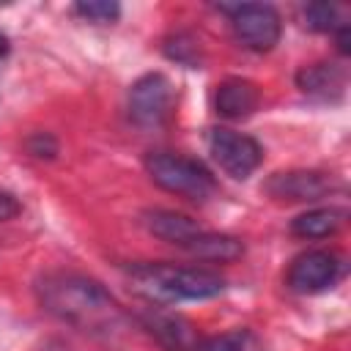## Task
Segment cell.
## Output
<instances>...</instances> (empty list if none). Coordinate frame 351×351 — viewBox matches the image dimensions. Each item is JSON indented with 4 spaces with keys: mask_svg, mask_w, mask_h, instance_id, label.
Returning a JSON list of instances; mask_svg holds the SVG:
<instances>
[{
    "mask_svg": "<svg viewBox=\"0 0 351 351\" xmlns=\"http://www.w3.org/2000/svg\"><path fill=\"white\" fill-rule=\"evenodd\" d=\"M36 299L58 321L101 340H112L129 329V315L115 296L99 280L77 271L44 274L36 282Z\"/></svg>",
    "mask_w": 351,
    "mask_h": 351,
    "instance_id": "6da1fadb",
    "label": "cell"
},
{
    "mask_svg": "<svg viewBox=\"0 0 351 351\" xmlns=\"http://www.w3.org/2000/svg\"><path fill=\"white\" fill-rule=\"evenodd\" d=\"M126 280L151 302H200L225 291V277L203 266L132 263L126 266Z\"/></svg>",
    "mask_w": 351,
    "mask_h": 351,
    "instance_id": "7a4b0ae2",
    "label": "cell"
},
{
    "mask_svg": "<svg viewBox=\"0 0 351 351\" xmlns=\"http://www.w3.org/2000/svg\"><path fill=\"white\" fill-rule=\"evenodd\" d=\"M143 165L148 178L170 195L203 203L217 192V178L211 176V170L192 156L176 151H151Z\"/></svg>",
    "mask_w": 351,
    "mask_h": 351,
    "instance_id": "3957f363",
    "label": "cell"
},
{
    "mask_svg": "<svg viewBox=\"0 0 351 351\" xmlns=\"http://www.w3.org/2000/svg\"><path fill=\"white\" fill-rule=\"evenodd\" d=\"M176 107V88L162 71H148L129 88V118L140 129H159L170 121Z\"/></svg>",
    "mask_w": 351,
    "mask_h": 351,
    "instance_id": "277c9868",
    "label": "cell"
},
{
    "mask_svg": "<svg viewBox=\"0 0 351 351\" xmlns=\"http://www.w3.org/2000/svg\"><path fill=\"white\" fill-rule=\"evenodd\" d=\"M230 16L233 36L239 38L241 47L252 52H269L280 41L282 33V19L280 14L266 5V3H233V5H219Z\"/></svg>",
    "mask_w": 351,
    "mask_h": 351,
    "instance_id": "5b68a950",
    "label": "cell"
},
{
    "mask_svg": "<svg viewBox=\"0 0 351 351\" xmlns=\"http://www.w3.org/2000/svg\"><path fill=\"white\" fill-rule=\"evenodd\" d=\"M208 154L230 178H250L263 162V148L255 137L241 134L228 126H214L208 132Z\"/></svg>",
    "mask_w": 351,
    "mask_h": 351,
    "instance_id": "8992f818",
    "label": "cell"
},
{
    "mask_svg": "<svg viewBox=\"0 0 351 351\" xmlns=\"http://www.w3.org/2000/svg\"><path fill=\"white\" fill-rule=\"evenodd\" d=\"M343 258L332 250H307L296 255L285 271V285L293 293H321L343 277Z\"/></svg>",
    "mask_w": 351,
    "mask_h": 351,
    "instance_id": "52a82bcc",
    "label": "cell"
},
{
    "mask_svg": "<svg viewBox=\"0 0 351 351\" xmlns=\"http://www.w3.org/2000/svg\"><path fill=\"white\" fill-rule=\"evenodd\" d=\"M263 189L274 200L307 203V200H318V197L329 195L332 189H337V181H335V176H329L324 170H282V173L269 176Z\"/></svg>",
    "mask_w": 351,
    "mask_h": 351,
    "instance_id": "ba28073f",
    "label": "cell"
},
{
    "mask_svg": "<svg viewBox=\"0 0 351 351\" xmlns=\"http://www.w3.org/2000/svg\"><path fill=\"white\" fill-rule=\"evenodd\" d=\"M137 318H140L143 329L165 351H195V346L200 343L195 326L178 313H170V310H162V307H148Z\"/></svg>",
    "mask_w": 351,
    "mask_h": 351,
    "instance_id": "9c48e42d",
    "label": "cell"
},
{
    "mask_svg": "<svg viewBox=\"0 0 351 351\" xmlns=\"http://www.w3.org/2000/svg\"><path fill=\"white\" fill-rule=\"evenodd\" d=\"M296 88L315 101H340L346 93V71L337 63H310L296 71Z\"/></svg>",
    "mask_w": 351,
    "mask_h": 351,
    "instance_id": "30bf717a",
    "label": "cell"
},
{
    "mask_svg": "<svg viewBox=\"0 0 351 351\" xmlns=\"http://www.w3.org/2000/svg\"><path fill=\"white\" fill-rule=\"evenodd\" d=\"M261 104V90L244 77H228L214 90V110L228 121H241L252 115Z\"/></svg>",
    "mask_w": 351,
    "mask_h": 351,
    "instance_id": "8fae6325",
    "label": "cell"
},
{
    "mask_svg": "<svg viewBox=\"0 0 351 351\" xmlns=\"http://www.w3.org/2000/svg\"><path fill=\"white\" fill-rule=\"evenodd\" d=\"M140 222L151 236H156L173 247H181L186 239H192L197 230H203L197 225V219H192L181 211H170V208H148L140 214Z\"/></svg>",
    "mask_w": 351,
    "mask_h": 351,
    "instance_id": "7c38bea8",
    "label": "cell"
},
{
    "mask_svg": "<svg viewBox=\"0 0 351 351\" xmlns=\"http://www.w3.org/2000/svg\"><path fill=\"white\" fill-rule=\"evenodd\" d=\"M178 250L189 252L197 261H211V263H230L244 255L241 239L228 236V233H214V230H197Z\"/></svg>",
    "mask_w": 351,
    "mask_h": 351,
    "instance_id": "4fadbf2b",
    "label": "cell"
},
{
    "mask_svg": "<svg viewBox=\"0 0 351 351\" xmlns=\"http://www.w3.org/2000/svg\"><path fill=\"white\" fill-rule=\"evenodd\" d=\"M346 211L343 208H310L304 214H299L296 219H291V233L299 239H326L332 233H337V228L343 225Z\"/></svg>",
    "mask_w": 351,
    "mask_h": 351,
    "instance_id": "5bb4252c",
    "label": "cell"
},
{
    "mask_svg": "<svg viewBox=\"0 0 351 351\" xmlns=\"http://www.w3.org/2000/svg\"><path fill=\"white\" fill-rule=\"evenodd\" d=\"M165 55L181 66H189V69H200L203 63V49H200V41L189 33H173L165 38Z\"/></svg>",
    "mask_w": 351,
    "mask_h": 351,
    "instance_id": "9a60e30c",
    "label": "cell"
},
{
    "mask_svg": "<svg viewBox=\"0 0 351 351\" xmlns=\"http://www.w3.org/2000/svg\"><path fill=\"white\" fill-rule=\"evenodd\" d=\"M195 351H252V332L250 329H230V332L200 340L195 346Z\"/></svg>",
    "mask_w": 351,
    "mask_h": 351,
    "instance_id": "2e32d148",
    "label": "cell"
},
{
    "mask_svg": "<svg viewBox=\"0 0 351 351\" xmlns=\"http://www.w3.org/2000/svg\"><path fill=\"white\" fill-rule=\"evenodd\" d=\"M302 19L315 33H335L337 27L346 25V22L337 19V5H329V3H310V5H304L302 8Z\"/></svg>",
    "mask_w": 351,
    "mask_h": 351,
    "instance_id": "e0dca14e",
    "label": "cell"
},
{
    "mask_svg": "<svg viewBox=\"0 0 351 351\" xmlns=\"http://www.w3.org/2000/svg\"><path fill=\"white\" fill-rule=\"evenodd\" d=\"M74 14L88 19V22L107 25V22H115L121 16V5L115 0H80L74 5Z\"/></svg>",
    "mask_w": 351,
    "mask_h": 351,
    "instance_id": "ac0fdd59",
    "label": "cell"
},
{
    "mask_svg": "<svg viewBox=\"0 0 351 351\" xmlns=\"http://www.w3.org/2000/svg\"><path fill=\"white\" fill-rule=\"evenodd\" d=\"M27 151L38 159H52L58 154V143L49 132H36L30 140H27Z\"/></svg>",
    "mask_w": 351,
    "mask_h": 351,
    "instance_id": "d6986e66",
    "label": "cell"
},
{
    "mask_svg": "<svg viewBox=\"0 0 351 351\" xmlns=\"http://www.w3.org/2000/svg\"><path fill=\"white\" fill-rule=\"evenodd\" d=\"M19 200L14 197V195H8V192H0V222H8V219H14L16 214H19Z\"/></svg>",
    "mask_w": 351,
    "mask_h": 351,
    "instance_id": "ffe728a7",
    "label": "cell"
},
{
    "mask_svg": "<svg viewBox=\"0 0 351 351\" xmlns=\"http://www.w3.org/2000/svg\"><path fill=\"white\" fill-rule=\"evenodd\" d=\"M8 55V38H5V33H0V58H5Z\"/></svg>",
    "mask_w": 351,
    "mask_h": 351,
    "instance_id": "44dd1931",
    "label": "cell"
}]
</instances>
